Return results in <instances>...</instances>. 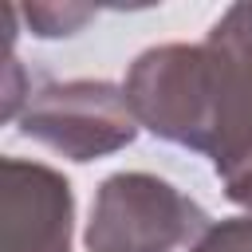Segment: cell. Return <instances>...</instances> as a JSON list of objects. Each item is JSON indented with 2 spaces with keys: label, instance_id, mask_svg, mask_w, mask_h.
I'll return each mask as SVG.
<instances>
[{
  "label": "cell",
  "instance_id": "obj_1",
  "mask_svg": "<svg viewBox=\"0 0 252 252\" xmlns=\"http://www.w3.org/2000/svg\"><path fill=\"white\" fill-rule=\"evenodd\" d=\"M122 94L150 134L213 158L228 118V75L209 43L150 47L134 59Z\"/></svg>",
  "mask_w": 252,
  "mask_h": 252
},
{
  "label": "cell",
  "instance_id": "obj_2",
  "mask_svg": "<svg viewBox=\"0 0 252 252\" xmlns=\"http://www.w3.org/2000/svg\"><path fill=\"white\" fill-rule=\"evenodd\" d=\"M213 228L209 213L154 173H114L102 181L87 248L91 252H193Z\"/></svg>",
  "mask_w": 252,
  "mask_h": 252
},
{
  "label": "cell",
  "instance_id": "obj_3",
  "mask_svg": "<svg viewBox=\"0 0 252 252\" xmlns=\"http://www.w3.org/2000/svg\"><path fill=\"white\" fill-rule=\"evenodd\" d=\"M20 130L71 161H91L130 146L138 134V118L114 83L79 79L43 87L32 98Z\"/></svg>",
  "mask_w": 252,
  "mask_h": 252
},
{
  "label": "cell",
  "instance_id": "obj_4",
  "mask_svg": "<svg viewBox=\"0 0 252 252\" xmlns=\"http://www.w3.org/2000/svg\"><path fill=\"white\" fill-rule=\"evenodd\" d=\"M71 185L39 161L4 158L0 240L4 252H71Z\"/></svg>",
  "mask_w": 252,
  "mask_h": 252
},
{
  "label": "cell",
  "instance_id": "obj_5",
  "mask_svg": "<svg viewBox=\"0 0 252 252\" xmlns=\"http://www.w3.org/2000/svg\"><path fill=\"white\" fill-rule=\"evenodd\" d=\"M213 165H217V177L224 181V193L236 205H248L252 209V134H244L224 154H217Z\"/></svg>",
  "mask_w": 252,
  "mask_h": 252
},
{
  "label": "cell",
  "instance_id": "obj_6",
  "mask_svg": "<svg viewBox=\"0 0 252 252\" xmlns=\"http://www.w3.org/2000/svg\"><path fill=\"white\" fill-rule=\"evenodd\" d=\"M193 252H252V217H232L213 224Z\"/></svg>",
  "mask_w": 252,
  "mask_h": 252
},
{
  "label": "cell",
  "instance_id": "obj_7",
  "mask_svg": "<svg viewBox=\"0 0 252 252\" xmlns=\"http://www.w3.org/2000/svg\"><path fill=\"white\" fill-rule=\"evenodd\" d=\"M87 16H91V8H59V4H32L28 8L35 35H71Z\"/></svg>",
  "mask_w": 252,
  "mask_h": 252
}]
</instances>
